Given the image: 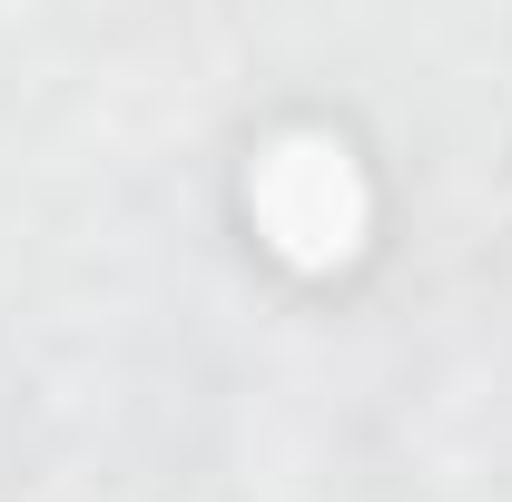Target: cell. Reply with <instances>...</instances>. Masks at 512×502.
Segmentation results:
<instances>
[{
  "label": "cell",
  "instance_id": "obj_1",
  "mask_svg": "<svg viewBox=\"0 0 512 502\" xmlns=\"http://www.w3.org/2000/svg\"><path fill=\"white\" fill-rule=\"evenodd\" d=\"M247 217H256V237H266L276 266L335 276V266H355L365 237H375V188H365V168H355L345 138L286 128V138L256 148V168H247Z\"/></svg>",
  "mask_w": 512,
  "mask_h": 502
}]
</instances>
